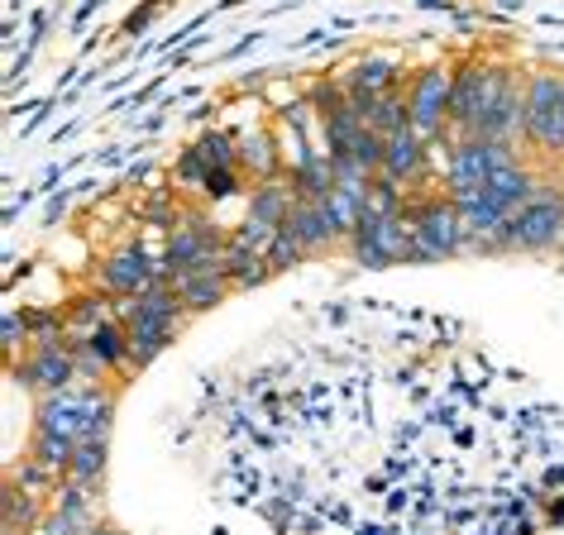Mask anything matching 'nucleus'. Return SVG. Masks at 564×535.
<instances>
[{
    "label": "nucleus",
    "mask_w": 564,
    "mask_h": 535,
    "mask_svg": "<svg viewBox=\"0 0 564 535\" xmlns=\"http://www.w3.org/2000/svg\"><path fill=\"white\" fill-rule=\"evenodd\" d=\"M30 455H34L39 463H48L53 473H63V478H67V463H73V455H77V440H63V435L34 430V449H30Z\"/></svg>",
    "instance_id": "bb28decb"
},
{
    "label": "nucleus",
    "mask_w": 564,
    "mask_h": 535,
    "mask_svg": "<svg viewBox=\"0 0 564 535\" xmlns=\"http://www.w3.org/2000/svg\"><path fill=\"white\" fill-rule=\"evenodd\" d=\"M521 163L517 159V144H507V139H478V134H464L455 144L445 149V167H441V192H474L484 187L492 173H502V167Z\"/></svg>",
    "instance_id": "7ed1b4c3"
},
{
    "label": "nucleus",
    "mask_w": 564,
    "mask_h": 535,
    "mask_svg": "<svg viewBox=\"0 0 564 535\" xmlns=\"http://www.w3.org/2000/svg\"><path fill=\"white\" fill-rule=\"evenodd\" d=\"M82 345H87V354H96V359L106 363V373L130 369V330H124L116 316L101 320V326H96V330H91Z\"/></svg>",
    "instance_id": "6ab92c4d"
},
{
    "label": "nucleus",
    "mask_w": 564,
    "mask_h": 535,
    "mask_svg": "<svg viewBox=\"0 0 564 535\" xmlns=\"http://www.w3.org/2000/svg\"><path fill=\"white\" fill-rule=\"evenodd\" d=\"M292 182L288 177H268V182H253V192H249V216L253 220H263V225H282L292 216Z\"/></svg>",
    "instance_id": "a211bd4d"
},
{
    "label": "nucleus",
    "mask_w": 564,
    "mask_h": 535,
    "mask_svg": "<svg viewBox=\"0 0 564 535\" xmlns=\"http://www.w3.org/2000/svg\"><path fill=\"white\" fill-rule=\"evenodd\" d=\"M263 259H268V268H273V273H292V268H302L306 259H312V253L302 249V239H297V234L282 230V225H278V234H273V244H268Z\"/></svg>",
    "instance_id": "a878e982"
},
{
    "label": "nucleus",
    "mask_w": 564,
    "mask_h": 535,
    "mask_svg": "<svg viewBox=\"0 0 564 535\" xmlns=\"http://www.w3.org/2000/svg\"><path fill=\"white\" fill-rule=\"evenodd\" d=\"M383 173H388V177H398V182H406V187L431 173V144L412 130V124H406V130H398V134H388Z\"/></svg>",
    "instance_id": "f8f14e48"
},
{
    "label": "nucleus",
    "mask_w": 564,
    "mask_h": 535,
    "mask_svg": "<svg viewBox=\"0 0 564 535\" xmlns=\"http://www.w3.org/2000/svg\"><path fill=\"white\" fill-rule=\"evenodd\" d=\"M101 473H106V445L101 440H82L73 463H67V478H77V483L96 488V483H101Z\"/></svg>",
    "instance_id": "393cba45"
},
{
    "label": "nucleus",
    "mask_w": 564,
    "mask_h": 535,
    "mask_svg": "<svg viewBox=\"0 0 564 535\" xmlns=\"http://www.w3.org/2000/svg\"><path fill=\"white\" fill-rule=\"evenodd\" d=\"M492 67L488 58H464L455 63V87H449V134L464 139L478 130L484 120V106H488V91H492Z\"/></svg>",
    "instance_id": "0eeeda50"
},
{
    "label": "nucleus",
    "mask_w": 564,
    "mask_h": 535,
    "mask_svg": "<svg viewBox=\"0 0 564 535\" xmlns=\"http://www.w3.org/2000/svg\"><path fill=\"white\" fill-rule=\"evenodd\" d=\"M192 153L210 167V173H216V167H239V139H230L225 130H206V134L192 144Z\"/></svg>",
    "instance_id": "5701e85b"
},
{
    "label": "nucleus",
    "mask_w": 564,
    "mask_h": 535,
    "mask_svg": "<svg viewBox=\"0 0 564 535\" xmlns=\"http://www.w3.org/2000/svg\"><path fill=\"white\" fill-rule=\"evenodd\" d=\"M383 153H388V139L378 130H364L355 153H349V163H355L364 177H378V173H383Z\"/></svg>",
    "instance_id": "cd10ccee"
},
{
    "label": "nucleus",
    "mask_w": 564,
    "mask_h": 535,
    "mask_svg": "<svg viewBox=\"0 0 564 535\" xmlns=\"http://www.w3.org/2000/svg\"><path fill=\"white\" fill-rule=\"evenodd\" d=\"M273 234H278V225H263V220L245 216V225H239V230L230 234V244L253 249V253H268V244H273Z\"/></svg>",
    "instance_id": "c85d7f7f"
},
{
    "label": "nucleus",
    "mask_w": 564,
    "mask_h": 535,
    "mask_svg": "<svg viewBox=\"0 0 564 535\" xmlns=\"http://www.w3.org/2000/svg\"><path fill=\"white\" fill-rule=\"evenodd\" d=\"M282 230L297 234L306 253H321V249L340 244V234H335V225H330V216H326V206L321 201H292V216L282 220Z\"/></svg>",
    "instance_id": "4468645a"
},
{
    "label": "nucleus",
    "mask_w": 564,
    "mask_h": 535,
    "mask_svg": "<svg viewBox=\"0 0 564 535\" xmlns=\"http://www.w3.org/2000/svg\"><path fill=\"white\" fill-rule=\"evenodd\" d=\"M53 512H67L77 521H87V526H96V506H91V488L77 483V478H63L58 488H53Z\"/></svg>",
    "instance_id": "b1692460"
},
{
    "label": "nucleus",
    "mask_w": 564,
    "mask_h": 535,
    "mask_svg": "<svg viewBox=\"0 0 564 535\" xmlns=\"http://www.w3.org/2000/svg\"><path fill=\"white\" fill-rule=\"evenodd\" d=\"M87 531H91L87 521L67 516V512H53V506L44 512V521H39V526H34V535H87Z\"/></svg>",
    "instance_id": "7c9ffc66"
},
{
    "label": "nucleus",
    "mask_w": 564,
    "mask_h": 535,
    "mask_svg": "<svg viewBox=\"0 0 564 535\" xmlns=\"http://www.w3.org/2000/svg\"><path fill=\"white\" fill-rule=\"evenodd\" d=\"M101 283H106V292H116V297H139L144 287L159 283V259H153L144 244H124L101 263Z\"/></svg>",
    "instance_id": "9d476101"
},
{
    "label": "nucleus",
    "mask_w": 564,
    "mask_h": 535,
    "mask_svg": "<svg viewBox=\"0 0 564 535\" xmlns=\"http://www.w3.org/2000/svg\"><path fill=\"white\" fill-rule=\"evenodd\" d=\"M402 216L412 225V263H441V259H455V253L469 249V225H464V216L445 192L421 196Z\"/></svg>",
    "instance_id": "f257e3e1"
},
{
    "label": "nucleus",
    "mask_w": 564,
    "mask_h": 535,
    "mask_svg": "<svg viewBox=\"0 0 564 535\" xmlns=\"http://www.w3.org/2000/svg\"><path fill=\"white\" fill-rule=\"evenodd\" d=\"M239 173L253 177V182L282 177V159H278V139H273V130H253V134L239 139Z\"/></svg>",
    "instance_id": "f3484780"
},
{
    "label": "nucleus",
    "mask_w": 564,
    "mask_h": 535,
    "mask_svg": "<svg viewBox=\"0 0 564 535\" xmlns=\"http://www.w3.org/2000/svg\"><path fill=\"white\" fill-rule=\"evenodd\" d=\"M20 345H34V340H30V316H20L15 306H10V312H6V354L15 359Z\"/></svg>",
    "instance_id": "473e14b6"
},
{
    "label": "nucleus",
    "mask_w": 564,
    "mask_h": 535,
    "mask_svg": "<svg viewBox=\"0 0 564 535\" xmlns=\"http://www.w3.org/2000/svg\"><path fill=\"white\" fill-rule=\"evenodd\" d=\"M564 244V196L555 187H541L498 234V253H545Z\"/></svg>",
    "instance_id": "f03ea898"
},
{
    "label": "nucleus",
    "mask_w": 564,
    "mask_h": 535,
    "mask_svg": "<svg viewBox=\"0 0 564 535\" xmlns=\"http://www.w3.org/2000/svg\"><path fill=\"white\" fill-rule=\"evenodd\" d=\"M560 101H564V73H555V67H535L527 77V144H535V134L545 130V120L555 116Z\"/></svg>",
    "instance_id": "ddd939ff"
},
{
    "label": "nucleus",
    "mask_w": 564,
    "mask_h": 535,
    "mask_svg": "<svg viewBox=\"0 0 564 535\" xmlns=\"http://www.w3.org/2000/svg\"><path fill=\"white\" fill-rule=\"evenodd\" d=\"M484 192L507 210V216H517V210L527 206L535 192H541V182H535V173H531L527 163H512V167H502V173H492L484 182Z\"/></svg>",
    "instance_id": "dca6fc26"
},
{
    "label": "nucleus",
    "mask_w": 564,
    "mask_h": 535,
    "mask_svg": "<svg viewBox=\"0 0 564 535\" xmlns=\"http://www.w3.org/2000/svg\"><path fill=\"white\" fill-rule=\"evenodd\" d=\"M239 167H216V173H206V182H202V196L206 201H230V196L239 192Z\"/></svg>",
    "instance_id": "c756f323"
},
{
    "label": "nucleus",
    "mask_w": 564,
    "mask_h": 535,
    "mask_svg": "<svg viewBox=\"0 0 564 535\" xmlns=\"http://www.w3.org/2000/svg\"><path fill=\"white\" fill-rule=\"evenodd\" d=\"M87 535H124V531H116V526H106V521H96V526H91Z\"/></svg>",
    "instance_id": "72a5a7b5"
},
{
    "label": "nucleus",
    "mask_w": 564,
    "mask_h": 535,
    "mask_svg": "<svg viewBox=\"0 0 564 535\" xmlns=\"http://www.w3.org/2000/svg\"><path fill=\"white\" fill-rule=\"evenodd\" d=\"M359 268H392V263H412V225L406 216H359V230L349 239Z\"/></svg>",
    "instance_id": "423d86ee"
},
{
    "label": "nucleus",
    "mask_w": 564,
    "mask_h": 535,
    "mask_svg": "<svg viewBox=\"0 0 564 535\" xmlns=\"http://www.w3.org/2000/svg\"><path fill=\"white\" fill-rule=\"evenodd\" d=\"M101 387H67V392H48L39 397V426L44 435H63V440H82L87 435V416H91V402Z\"/></svg>",
    "instance_id": "1a4fd4ad"
},
{
    "label": "nucleus",
    "mask_w": 564,
    "mask_h": 535,
    "mask_svg": "<svg viewBox=\"0 0 564 535\" xmlns=\"http://www.w3.org/2000/svg\"><path fill=\"white\" fill-rule=\"evenodd\" d=\"M225 273H230L235 292H253L259 283H268V277H273V268H268L263 253L239 249V244H225Z\"/></svg>",
    "instance_id": "412c9836"
},
{
    "label": "nucleus",
    "mask_w": 564,
    "mask_h": 535,
    "mask_svg": "<svg viewBox=\"0 0 564 535\" xmlns=\"http://www.w3.org/2000/svg\"><path fill=\"white\" fill-rule=\"evenodd\" d=\"M535 149L550 153V159H560V153H564V101L555 106V116L545 120V130L535 134Z\"/></svg>",
    "instance_id": "2f4dec72"
},
{
    "label": "nucleus",
    "mask_w": 564,
    "mask_h": 535,
    "mask_svg": "<svg viewBox=\"0 0 564 535\" xmlns=\"http://www.w3.org/2000/svg\"><path fill=\"white\" fill-rule=\"evenodd\" d=\"M478 139H527V81L517 77V67L498 63L492 67V91H488V106H484V120H478Z\"/></svg>",
    "instance_id": "39448f33"
},
{
    "label": "nucleus",
    "mask_w": 564,
    "mask_h": 535,
    "mask_svg": "<svg viewBox=\"0 0 564 535\" xmlns=\"http://www.w3.org/2000/svg\"><path fill=\"white\" fill-rule=\"evenodd\" d=\"M402 77H406V67H402V58H392V53H369V58L349 63L345 73H340L345 91L355 96V101H364V96H388V91H398Z\"/></svg>",
    "instance_id": "9b49d317"
},
{
    "label": "nucleus",
    "mask_w": 564,
    "mask_h": 535,
    "mask_svg": "<svg viewBox=\"0 0 564 535\" xmlns=\"http://www.w3.org/2000/svg\"><path fill=\"white\" fill-rule=\"evenodd\" d=\"M449 87H455V67L431 63L406 81V106H412V130L435 144V139H455L449 134Z\"/></svg>",
    "instance_id": "20e7f679"
},
{
    "label": "nucleus",
    "mask_w": 564,
    "mask_h": 535,
    "mask_svg": "<svg viewBox=\"0 0 564 535\" xmlns=\"http://www.w3.org/2000/svg\"><path fill=\"white\" fill-rule=\"evenodd\" d=\"M124 330H130V369H149L177 335L173 326H159V320H134V326H124Z\"/></svg>",
    "instance_id": "aec40b11"
},
{
    "label": "nucleus",
    "mask_w": 564,
    "mask_h": 535,
    "mask_svg": "<svg viewBox=\"0 0 564 535\" xmlns=\"http://www.w3.org/2000/svg\"><path fill=\"white\" fill-rule=\"evenodd\" d=\"M39 502H44V498H34L30 488L10 483V488H6V526H10V531H30V535H34V526L44 521Z\"/></svg>",
    "instance_id": "4be33fe9"
},
{
    "label": "nucleus",
    "mask_w": 564,
    "mask_h": 535,
    "mask_svg": "<svg viewBox=\"0 0 564 535\" xmlns=\"http://www.w3.org/2000/svg\"><path fill=\"white\" fill-rule=\"evenodd\" d=\"M349 101H355V96H349ZM355 110L364 116V124H369V130H378L383 139L412 124V106H406V91H402V87L388 91V96H364V101H355Z\"/></svg>",
    "instance_id": "2eb2a0df"
},
{
    "label": "nucleus",
    "mask_w": 564,
    "mask_h": 535,
    "mask_svg": "<svg viewBox=\"0 0 564 535\" xmlns=\"http://www.w3.org/2000/svg\"><path fill=\"white\" fill-rule=\"evenodd\" d=\"M10 373H15L24 387H34L39 397H48V392H67L77 383V349L67 340L63 345H34V354L10 363Z\"/></svg>",
    "instance_id": "6e6552de"
}]
</instances>
